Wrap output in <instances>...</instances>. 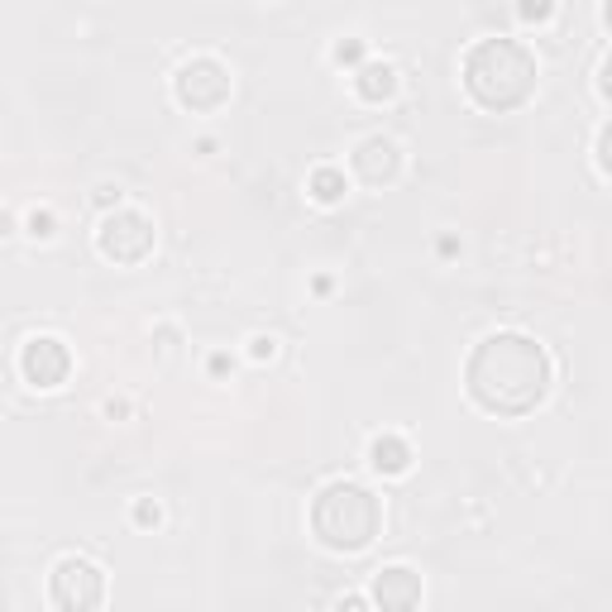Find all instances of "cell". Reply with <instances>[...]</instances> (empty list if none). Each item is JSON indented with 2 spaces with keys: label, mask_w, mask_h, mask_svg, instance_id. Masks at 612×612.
Returning <instances> with one entry per match:
<instances>
[{
  "label": "cell",
  "mask_w": 612,
  "mask_h": 612,
  "mask_svg": "<svg viewBox=\"0 0 612 612\" xmlns=\"http://www.w3.org/2000/svg\"><path fill=\"white\" fill-rule=\"evenodd\" d=\"M469 397L493 416H527L551 393V355L517 331H498L469 355Z\"/></svg>",
  "instance_id": "obj_1"
},
{
  "label": "cell",
  "mask_w": 612,
  "mask_h": 612,
  "mask_svg": "<svg viewBox=\"0 0 612 612\" xmlns=\"http://www.w3.org/2000/svg\"><path fill=\"white\" fill-rule=\"evenodd\" d=\"M464 86L484 111H517L536 91V58L517 38H484L464 58Z\"/></svg>",
  "instance_id": "obj_2"
},
{
  "label": "cell",
  "mask_w": 612,
  "mask_h": 612,
  "mask_svg": "<svg viewBox=\"0 0 612 612\" xmlns=\"http://www.w3.org/2000/svg\"><path fill=\"white\" fill-rule=\"evenodd\" d=\"M383 527V507L363 484H325L321 498L311 503V531L331 551H363Z\"/></svg>",
  "instance_id": "obj_3"
},
{
  "label": "cell",
  "mask_w": 612,
  "mask_h": 612,
  "mask_svg": "<svg viewBox=\"0 0 612 612\" xmlns=\"http://www.w3.org/2000/svg\"><path fill=\"white\" fill-rule=\"evenodd\" d=\"M48 598H54L58 612H91L101 608V598H106V569L91 565L82 555H68L54 565V575H48Z\"/></svg>",
  "instance_id": "obj_4"
},
{
  "label": "cell",
  "mask_w": 612,
  "mask_h": 612,
  "mask_svg": "<svg viewBox=\"0 0 612 612\" xmlns=\"http://www.w3.org/2000/svg\"><path fill=\"white\" fill-rule=\"evenodd\" d=\"M173 96H177V106H187V111H220L230 101V68L226 62H216V58H192V62H182L177 77H173Z\"/></svg>",
  "instance_id": "obj_5"
},
{
  "label": "cell",
  "mask_w": 612,
  "mask_h": 612,
  "mask_svg": "<svg viewBox=\"0 0 612 612\" xmlns=\"http://www.w3.org/2000/svg\"><path fill=\"white\" fill-rule=\"evenodd\" d=\"M96 250L111 264H139L153 250V220L145 211H111L96 230Z\"/></svg>",
  "instance_id": "obj_6"
},
{
  "label": "cell",
  "mask_w": 612,
  "mask_h": 612,
  "mask_svg": "<svg viewBox=\"0 0 612 612\" xmlns=\"http://www.w3.org/2000/svg\"><path fill=\"white\" fill-rule=\"evenodd\" d=\"M20 373H24V383H34V388H58L72 373L68 345L54 340V335H34V340H24V349H20Z\"/></svg>",
  "instance_id": "obj_7"
},
{
  "label": "cell",
  "mask_w": 612,
  "mask_h": 612,
  "mask_svg": "<svg viewBox=\"0 0 612 612\" xmlns=\"http://www.w3.org/2000/svg\"><path fill=\"white\" fill-rule=\"evenodd\" d=\"M369 598L379 603V612H416V603H422V575L407 565H388L373 575Z\"/></svg>",
  "instance_id": "obj_8"
},
{
  "label": "cell",
  "mask_w": 612,
  "mask_h": 612,
  "mask_svg": "<svg viewBox=\"0 0 612 612\" xmlns=\"http://www.w3.org/2000/svg\"><path fill=\"white\" fill-rule=\"evenodd\" d=\"M355 173L369 182V187H388V182H397V173H402V149L388 135H369L355 149Z\"/></svg>",
  "instance_id": "obj_9"
},
{
  "label": "cell",
  "mask_w": 612,
  "mask_h": 612,
  "mask_svg": "<svg viewBox=\"0 0 612 612\" xmlns=\"http://www.w3.org/2000/svg\"><path fill=\"white\" fill-rule=\"evenodd\" d=\"M355 91H359V101H369V106L393 101L397 96V68L393 62H363V68L355 72Z\"/></svg>",
  "instance_id": "obj_10"
},
{
  "label": "cell",
  "mask_w": 612,
  "mask_h": 612,
  "mask_svg": "<svg viewBox=\"0 0 612 612\" xmlns=\"http://www.w3.org/2000/svg\"><path fill=\"white\" fill-rule=\"evenodd\" d=\"M369 464L379 469L383 478H397V474H407L412 469V446L402 436H379L369 446Z\"/></svg>",
  "instance_id": "obj_11"
},
{
  "label": "cell",
  "mask_w": 612,
  "mask_h": 612,
  "mask_svg": "<svg viewBox=\"0 0 612 612\" xmlns=\"http://www.w3.org/2000/svg\"><path fill=\"white\" fill-rule=\"evenodd\" d=\"M311 197H316L321 206H335L345 197V173L340 168H316V173H311Z\"/></svg>",
  "instance_id": "obj_12"
},
{
  "label": "cell",
  "mask_w": 612,
  "mask_h": 612,
  "mask_svg": "<svg viewBox=\"0 0 612 612\" xmlns=\"http://www.w3.org/2000/svg\"><path fill=\"white\" fill-rule=\"evenodd\" d=\"M135 522H139V527H159V522H163V507L153 503V498H139V503H135Z\"/></svg>",
  "instance_id": "obj_13"
},
{
  "label": "cell",
  "mask_w": 612,
  "mask_h": 612,
  "mask_svg": "<svg viewBox=\"0 0 612 612\" xmlns=\"http://www.w3.org/2000/svg\"><path fill=\"white\" fill-rule=\"evenodd\" d=\"M598 168H603V177H612V120L598 129Z\"/></svg>",
  "instance_id": "obj_14"
},
{
  "label": "cell",
  "mask_w": 612,
  "mask_h": 612,
  "mask_svg": "<svg viewBox=\"0 0 612 612\" xmlns=\"http://www.w3.org/2000/svg\"><path fill=\"white\" fill-rule=\"evenodd\" d=\"M54 226H58L54 211H34L30 216V234H34V240H54Z\"/></svg>",
  "instance_id": "obj_15"
},
{
  "label": "cell",
  "mask_w": 612,
  "mask_h": 612,
  "mask_svg": "<svg viewBox=\"0 0 612 612\" xmlns=\"http://www.w3.org/2000/svg\"><path fill=\"white\" fill-rule=\"evenodd\" d=\"M250 345H254V349H250L254 359H273V355H278V340H273V335H254Z\"/></svg>",
  "instance_id": "obj_16"
},
{
  "label": "cell",
  "mask_w": 612,
  "mask_h": 612,
  "mask_svg": "<svg viewBox=\"0 0 612 612\" xmlns=\"http://www.w3.org/2000/svg\"><path fill=\"white\" fill-rule=\"evenodd\" d=\"M359 58H363L359 38H349V44H335V62H359Z\"/></svg>",
  "instance_id": "obj_17"
},
{
  "label": "cell",
  "mask_w": 612,
  "mask_h": 612,
  "mask_svg": "<svg viewBox=\"0 0 612 612\" xmlns=\"http://www.w3.org/2000/svg\"><path fill=\"white\" fill-rule=\"evenodd\" d=\"M598 91H603V101H612V54L603 58V68H598Z\"/></svg>",
  "instance_id": "obj_18"
},
{
  "label": "cell",
  "mask_w": 612,
  "mask_h": 612,
  "mask_svg": "<svg viewBox=\"0 0 612 612\" xmlns=\"http://www.w3.org/2000/svg\"><path fill=\"white\" fill-rule=\"evenodd\" d=\"M335 612H369V603L359 593H345V598H335Z\"/></svg>",
  "instance_id": "obj_19"
},
{
  "label": "cell",
  "mask_w": 612,
  "mask_h": 612,
  "mask_svg": "<svg viewBox=\"0 0 612 612\" xmlns=\"http://www.w3.org/2000/svg\"><path fill=\"white\" fill-rule=\"evenodd\" d=\"M522 20H551V5H522Z\"/></svg>",
  "instance_id": "obj_20"
},
{
  "label": "cell",
  "mask_w": 612,
  "mask_h": 612,
  "mask_svg": "<svg viewBox=\"0 0 612 612\" xmlns=\"http://www.w3.org/2000/svg\"><path fill=\"white\" fill-rule=\"evenodd\" d=\"M211 373L220 379V373H230V355H211Z\"/></svg>",
  "instance_id": "obj_21"
},
{
  "label": "cell",
  "mask_w": 612,
  "mask_h": 612,
  "mask_svg": "<svg viewBox=\"0 0 612 612\" xmlns=\"http://www.w3.org/2000/svg\"><path fill=\"white\" fill-rule=\"evenodd\" d=\"M96 201H101V206H111V201H120V187H101V192H96Z\"/></svg>",
  "instance_id": "obj_22"
},
{
  "label": "cell",
  "mask_w": 612,
  "mask_h": 612,
  "mask_svg": "<svg viewBox=\"0 0 612 612\" xmlns=\"http://www.w3.org/2000/svg\"><path fill=\"white\" fill-rule=\"evenodd\" d=\"M603 20H608V30H612V5H603Z\"/></svg>",
  "instance_id": "obj_23"
}]
</instances>
